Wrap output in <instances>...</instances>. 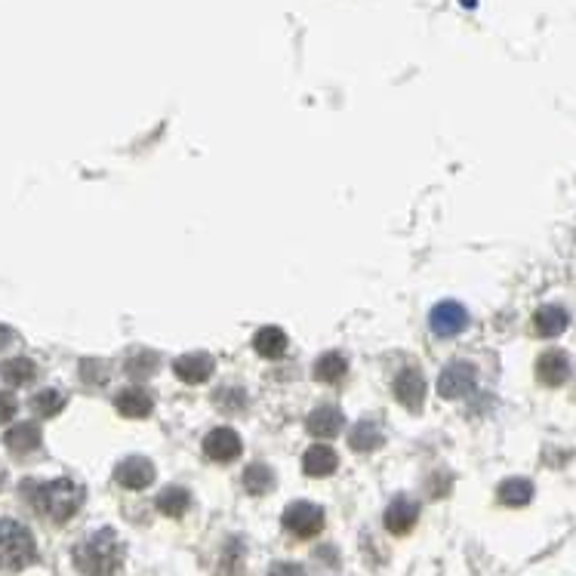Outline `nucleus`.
<instances>
[{
    "mask_svg": "<svg viewBox=\"0 0 576 576\" xmlns=\"http://www.w3.org/2000/svg\"><path fill=\"white\" fill-rule=\"evenodd\" d=\"M16 416V398L10 392H0V426Z\"/></svg>",
    "mask_w": 576,
    "mask_h": 576,
    "instance_id": "obj_30",
    "label": "nucleus"
},
{
    "mask_svg": "<svg viewBox=\"0 0 576 576\" xmlns=\"http://www.w3.org/2000/svg\"><path fill=\"white\" fill-rule=\"evenodd\" d=\"M16 333L7 327V324H0V349H4V345H10V339H13Z\"/></svg>",
    "mask_w": 576,
    "mask_h": 576,
    "instance_id": "obj_31",
    "label": "nucleus"
},
{
    "mask_svg": "<svg viewBox=\"0 0 576 576\" xmlns=\"http://www.w3.org/2000/svg\"><path fill=\"white\" fill-rule=\"evenodd\" d=\"M173 373L188 382V386H201L213 376V358L207 352H195V355H182L173 361Z\"/></svg>",
    "mask_w": 576,
    "mask_h": 576,
    "instance_id": "obj_11",
    "label": "nucleus"
},
{
    "mask_svg": "<svg viewBox=\"0 0 576 576\" xmlns=\"http://www.w3.org/2000/svg\"><path fill=\"white\" fill-rule=\"evenodd\" d=\"M191 506V493L179 484H170L158 493V509L167 515V518H182L185 509Z\"/></svg>",
    "mask_w": 576,
    "mask_h": 576,
    "instance_id": "obj_19",
    "label": "nucleus"
},
{
    "mask_svg": "<svg viewBox=\"0 0 576 576\" xmlns=\"http://www.w3.org/2000/svg\"><path fill=\"white\" fill-rule=\"evenodd\" d=\"M71 558H74V567L84 576H118L124 564V543L118 540L114 530L102 527L74 546Z\"/></svg>",
    "mask_w": 576,
    "mask_h": 576,
    "instance_id": "obj_2",
    "label": "nucleus"
},
{
    "mask_svg": "<svg viewBox=\"0 0 576 576\" xmlns=\"http://www.w3.org/2000/svg\"><path fill=\"white\" fill-rule=\"evenodd\" d=\"M0 376H4V382H10V386H28L37 376V367L31 358H10L0 367Z\"/></svg>",
    "mask_w": 576,
    "mask_h": 576,
    "instance_id": "obj_23",
    "label": "nucleus"
},
{
    "mask_svg": "<svg viewBox=\"0 0 576 576\" xmlns=\"http://www.w3.org/2000/svg\"><path fill=\"white\" fill-rule=\"evenodd\" d=\"M4 481H7V472H4V469H0V487H4Z\"/></svg>",
    "mask_w": 576,
    "mask_h": 576,
    "instance_id": "obj_32",
    "label": "nucleus"
},
{
    "mask_svg": "<svg viewBox=\"0 0 576 576\" xmlns=\"http://www.w3.org/2000/svg\"><path fill=\"white\" fill-rule=\"evenodd\" d=\"M114 481L127 490H145L148 484H155V466H151L145 456H130L114 469Z\"/></svg>",
    "mask_w": 576,
    "mask_h": 576,
    "instance_id": "obj_8",
    "label": "nucleus"
},
{
    "mask_svg": "<svg viewBox=\"0 0 576 576\" xmlns=\"http://www.w3.org/2000/svg\"><path fill=\"white\" fill-rule=\"evenodd\" d=\"M533 499V484L524 478H509L499 484V503L503 506H527Z\"/></svg>",
    "mask_w": 576,
    "mask_h": 576,
    "instance_id": "obj_22",
    "label": "nucleus"
},
{
    "mask_svg": "<svg viewBox=\"0 0 576 576\" xmlns=\"http://www.w3.org/2000/svg\"><path fill=\"white\" fill-rule=\"evenodd\" d=\"M22 499L53 524H65L84 506V487L71 478L56 481H22Z\"/></svg>",
    "mask_w": 576,
    "mask_h": 576,
    "instance_id": "obj_1",
    "label": "nucleus"
},
{
    "mask_svg": "<svg viewBox=\"0 0 576 576\" xmlns=\"http://www.w3.org/2000/svg\"><path fill=\"white\" fill-rule=\"evenodd\" d=\"M37 558L34 536L25 524L4 518L0 521V573H16Z\"/></svg>",
    "mask_w": 576,
    "mask_h": 576,
    "instance_id": "obj_3",
    "label": "nucleus"
},
{
    "mask_svg": "<svg viewBox=\"0 0 576 576\" xmlns=\"http://www.w3.org/2000/svg\"><path fill=\"white\" fill-rule=\"evenodd\" d=\"M81 376H84V382H90V386H102V382H105V364L96 361V358H87L81 364Z\"/></svg>",
    "mask_w": 576,
    "mask_h": 576,
    "instance_id": "obj_28",
    "label": "nucleus"
},
{
    "mask_svg": "<svg viewBox=\"0 0 576 576\" xmlns=\"http://www.w3.org/2000/svg\"><path fill=\"white\" fill-rule=\"evenodd\" d=\"M272 487H275V475H272V469L262 466V463L247 466V472H244V490H247V493L262 496V493H268Z\"/></svg>",
    "mask_w": 576,
    "mask_h": 576,
    "instance_id": "obj_24",
    "label": "nucleus"
},
{
    "mask_svg": "<svg viewBox=\"0 0 576 576\" xmlns=\"http://www.w3.org/2000/svg\"><path fill=\"white\" fill-rule=\"evenodd\" d=\"M416 518H419V503L410 496H395L389 509H386V530L395 533V536H404L416 527Z\"/></svg>",
    "mask_w": 576,
    "mask_h": 576,
    "instance_id": "obj_10",
    "label": "nucleus"
},
{
    "mask_svg": "<svg viewBox=\"0 0 576 576\" xmlns=\"http://www.w3.org/2000/svg\"><path fill=\"white\" fill-rule=\"evenodd\" d=\"M336 466H339V456L327 444H315L302 456V469H305V475H312V478H327V475L336 472Z\"/></svg>",
    "mask_w": 576,
    "mask_h": 576,
    "instance_id": "obj_13",
    "label": "nucleus"
},
{
    "mask_svg": "<svg viewBox=\"0 0 576 576\" xmlns=\"http://www.w3.org/2000/svg\"><path fill=\"white\" fill-rule=\"evenodd\" d=\"M536 376H540L543 386H561V382L570 376V358L561 349L543 352L540 361H536Z\"/></svg>",
    "mask_w": 576,
    "mask_h": 576,
    "instance_id": "obj_12",
    "label": "nucleus"
},
{
    "mask_svg": "<svg viewBox=\"0 0 576 576\" xmlns=\"http://www.w3.org/2000/svg\"><path fill=\"white\" fill-rule=\"evenodd\" d=\"M253 349L268 361H278L287 352V333L281 327H262L253 336Z\"/></svg>",
    "mask_w": 576,
    "mask_h": 576,
    "instance_id": "obj_16",
    "label": "nucleus"
},
{
    "mask_svg": "<svg viewBox=\"0 0 576 576\" xmlns=\"http://www.w3.org/2000/svg\"><path fill=\"white\" fill-rule=\"evenodd\" d=\"M284 530L299 536V540H312L324 530V509L315 503H293L284 512Z\"/></svg>",
    "mask_w": 576,
    "mask_h": 576,
    "instance_id": "obj_4",
    "label": "nucleus"
},
{
    "mask_svg": "<svg viewBox=\"0 0 576 576\" xmlns=\"http://www.w3.org/2000/svg\"><path fill=\"white\" fill-rule=\"evenodd\" d=\"M349 444H352V450H355V453H373V450L382 444V432H379L376 422L364 419V422H358V426L352 429Z\"/></svg>",
    "mask_w": 576,
    "mask_h": 576,
    "instance_id": "obj_20",
    "label": "nucleus"
},
{
    "mask_svg": "<svg viewBox=\"0 0 576 576\" xmlns=\"http://www.w3.org/2000/svg\"><path fill=\"white\" fill-rule=\"evenodd\" d=\"M345 373H349V361H345L339 352H327V355H321L318 361H315V379L318 382H339Z\"/></svg>",
    "mask_w": 576,
    "mask_h": 576,
    "instance_id": "obj_21",
    "label": "nucleus"
},
{
    "mask_svg": "<svg viewBox=\"0 0 576 576\" xmlns=\"http://www.w3.org/2000/svg\"><path fill=\"white\" fill-rule=\"evenodd\" d=\"M7 450L16 453V456H28L34 453L37 447H41V429L34 426V422H19V426H13L4 438Z\"/></svg>",
    "mask_w": 576,
    "mask_h": 576,
    "instance_id": "obj_15",
    "label": "nucleus"
},
{
    "mask_svg": "<svg viewBox=\"0 0 576 576\" xmlns=\"http://www.w3.org/2000/svg\"><path fill=\"white\" fill-rule=\"evenodd\" d=\"M241 450H244V444L235 429H213L204 438V453L213 459V463H232V459L241 456Z\"/></svg>",
    "mask_w": 576,
    "mask_h": 576,
    "instance_id": "obj_9",
    "label": "nucleus"
},
{
    "mask_svg": "<svg viewBox=\"0 0 576 576\" xmlns=\"http://www.w3.org/2000/svg\"><path fill=\"white\" fill-rule=\"evenodd\" d=\"M62 407H65V395H59L56 389H44V392H37L31 398V410L37 416H56Z\"/></svg>",
    "mask_w": 576,
    "mask_h": 576,
    "instance_id": "obj_26",
    "label": "nucleus"
},
{
    "mask_svg": "<svg viewBox=\"0 0 576 576\" xmlns=\"http://www.w3.org/2000/svg\"><path fill=\"white\" fill-rule=\"evenodd\" d=\"M158 370V355L155 352H133L130 358H127V376L130 379H148L151 373Z\"/></svg>",
    "mask_w": 576,
    "mask_h": 576,
    "instance_id": "obj_25",
    "label": "nucleus"
},
{
    "mask_svg": "<svg viewBox=\"0 0 576 576\" xmlns=\"http://www.w3.org/2000/svg\"><path fill=\"white\" fill-rule=\"evenodd\" d=\"M426 379H422V373L416 370V367H404L398 376H395V398L407 407V410H413V413H419V407L426 404Z\"/></svg>",
    "mask_w": 576,
    "mask_h": 576,
    "instance_id": "obj_7",
    "label": "nucleus"
},
{
    "mask_svg": "<svg viewBox=\"0 0 576 576\" xmlns=\"http://www.w3.org/2000/svg\"><path fill=\"white\" fill-rule=\"evenodd\" d=\"M429 324H432V330H435V336H441V339H450V336H459L466 327H469V312L463 309L459 302H453V299H444V302H438L435 309H432V315H429Z\"/></svg>",
    "mask_w": 576,
    "mask_h": 576,
    "instance_id": "obj_6",
    "label": "nucleus"
},
{
    "mask_svg": "<svg viewBox=\"0 0 576 576\" xmlns=\"http://www.w3.org/2000/svg\"><path fill=\"white\" fill-rule=\"evenodd\" d=\"M114 407H118V413L127 419H145L155 404H151V398L142 389H124V392H118V398H114Z\"/></svg>",
    "mask_w": 576,
    "mask_h": 576,
    "instance_id": "obj_18",
    "label": "nucleus"
},
{
    "mask_svg": "<svg viewBox=\"0 0 576 576\" xmlns=\"http://www.w3.org/2000/svg\"><path fill=\"white\" fill-rule=\"evenodd\" d=\"M475 379H478V370H475L469 361H453V364L444 367V373L438 376V395L447 398V401L466 398V395L475 389Z\"/></svg>",
    "mask_w": 576,
    "mask_h": 576,
    "instance_id": "obj_5",
    "label": "nucleus"
},
{
    "mask_svg": "<svg viewBox=\"0 0 576 576\" xmlns=\"http://www.w3.org/2000/svg\"><path fill=\"white\" fill-rule=\"evenodd\" d=\"M216 404H219L225 413H238V410H244V404H247V395H244L238 386H225V389L216 395Z\"/></svg>",
    "mask_w": 576,
    "mask_h": 576,
    "instance_id": "obj_27",
    "label": "nucleus"
},
{
    "mask_svg": "<svg viewBox=\"0 0 576 576\" xmlns=\"http://www.w3.org/2000/svg\"><path fill=\"white\" fill-rule=\"evenodd\" d=\"M268 576H309V573H305V567H302V564L281 561V564H272V570H268Z\"/></svg>",
    "mask_w": 576,
    "mask_h": 576,
    "instance_id": "obj_29",
    "label": "nucleus"
},
{
    "mask_svg": "<svg viewBox=\"0 0 576 576\" xmlns=\"http://www.w3.org/2000/svg\"><path fill=\"white\" fill-rule=\"evenodd\" d=\"M567 324H570V318H567V312L561 309V305H543V309L536 312V318H533L536 333L546 336V339H552V336L564 333V330H567Z\"/></svg>",
    "mask_w": 576,
    "mask_h": 576,
    "instance_id": "obj_17",
    "label": "nucleus"
},
{
    "mask_svg": "<svg viewBox=\"0 0 576 576\" xmlns=\"http://www.w3.org/2000/svg\"><path fill=\"white\" fill-rule=\"evenodd\" d=\"M309 435H315V438H333V435H339V429L345 426V416H342V410L339 407H333V404H321L318 410H312V416H309Z\"/></svg>",
    "mask_w": 576,
    "mask_h": 576,
    "instance_id": "obj_14",
    "label": "nucleus"
}]
</instances>
